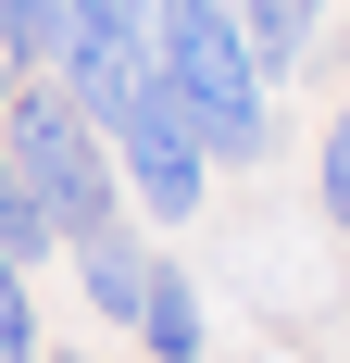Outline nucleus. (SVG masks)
I'll use <instances>...</instances> for the list:
<instances>
[{
	"instance_id": "4",
	"label": "nucleus",
	"mask_w": 350,
	"mask_h": 363,
	"mask_svg": "<svg viewBox=\"0 0 350 363\" xmlns=\"http://www.w3.org/2000/svg\"><path fill=\"white\" fill-rule=\"evenodd\" d=\"M63 276H75V301H88L101 326H138V301H150V225L113 213V225H88V238H63Z\"/></svg>"
},
{
	"instance_id": "8",
	"label": "nucleus",
	"mask_w": 350,
	"mask_h": 363,
	"mask_svg": "<svg viewBox=\"0 0 350 363\" xmlns=\"http://www.w3.org/2000/svg\"><path fill=\"white\" fill-rule=\"evenodd\" d=\"M313 213H325V225L350 238V101L325 113V150H313Z\"/></svg>"
},
{
	"instance_id": "6",
	"label": "nucleus",
	"mask_w": 350,
	"mask_h": 363,
	"mask_svg": "<svg viewBox=\"0 0 350 363\" xmlns=\"http://www.w3.org/2000/svg\"><path fill=\"white\" fill-rule=\"evenodd\" d=\"M225 13H238V38H250L263 75H300L325 50V13H338V0H225Z\"/></svg>"
},
{
	"instance_id": "3",
	"label": "nucleus",
	"mask_w": 350,
	"mask_h": 363,
	"mask_svg": "<svg viewBox=\"0 0 350 363\" xmlns=\"http://www.w3.org/2000/svg\"><path fill=\"white\" fill-rule=\"evenodd\" d=\"M113 163H125V213H138L150 238L201 225V201H213V163H201V138H188V113H175L163 63L138 75V101L113 113Z\"/></svg>"
},
{
	"instance_id": "7",
	"label": "nucleus",
	"mask_w": 350,
	"mask_h": 363,
	"mask_svg": "<svg viewBox=\"0 0 350 363\" xmlns=\"http://www.w3.org/2000/svg\"><path fill=\"white\" fill-rule=\"evenodd\" d=\"M63 38H75L63 0H0V63H13V75H50V63H63Z\"/></svg>"
},
{
	"instance_id": "1",
	"label": "nucleus",
	"mask_w": 350,
	"mask_h": 363,
	"mask_svg": "<svg viewBox=\"0 0 350 363\" xmlns=\"http://www.w3.org/2000/svg\"><path fill=\"white\" fill-rule=\"evenodd\" d=\"M163 13V88L175 113H188V138H201V163L225 176V163H263L276 150V101H263V63H250V38L225 0H150Z\"/></svg>"
},
{
	"instance_id": "5",
	"label": "nucleus",
	"mask_w": 350,
	"mask_h": 363,
	"mask_svg": "<svg viewBox=\"0 0 350 363\" xmlns=\"http://www.w3.org/2000/svg\"><path fill=\"white\" fill-rule=\"evenodd\" d=\"M125 338H138L150 363H201V351H213V313H201V276H188L175 251H150V301H138V326H125Z\"/></svg>"
},
{
	"instance_id": "2",
	"label": "nucleus",
	"mask_w": 350,
	"mask_h": 363,
	"mask_svg": "<svg viewBox=\"0 0 350 363\" xmlns=\"http://www.w3.org/2000/svg\"><path fill=\"white\" fill-rule=\"evenodd\" d=\"M0 163L26 176V201L63 225V238H88V225L125 213V163H113V138L50 88V75H13V101H0Z\"/></svg>"
},
{
	"instance_id": "10",
	"label": "nucleus",
	"mask_w": 350,
	"mask_h": 363,
	"mask_svg": "<svg viewBox=\"0 0 350 363\" xmlns=\"http://www.w3.org/2000/svg\"><path fill=\"white\" fill-rule=\"evenodd\" d=\"M0 101H13V63H0Z\"/></svg>"
},
{
	"instance_id": "9",
	"label": "nucleus",
	"mask_w": 350,
	"mask_h": 363,
	"mask_svg": "<svg viewBox=\"0 0 350 363\" xmlns=\"http://www.w3.org/2000/svg\"><path fill=\"white\" fill-rule=\"evenodd\" d=\"M38 363H88V351H38Z\"/></svg>"
}]
</instances>
